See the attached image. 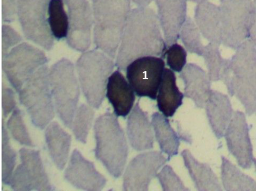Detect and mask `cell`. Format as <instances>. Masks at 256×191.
<instances>
[{"instance_id": "9", "label": "cell", "mask_w": 256, "mask_h": 191, "mask_svg": "<svg viewBox=\"0 0 256 191\" xmlns=\"http://www.w3.org/2000/svg\"><path fill=\"white\" fill-rule=\"evenodd\" d=\"M50 0H17V15L26 38L50 50L54 44L47 19Z\"/></svg>"}, {"instance_id": "33", "label": "cell", "mask_w": 256, "mask_h": 191, "mask_svg": "<svg viewBox=\"0 0 256 191\" xmlns=\"http://www.w3.org/2000/svg\"><path fill=\"white\" fill-rule=\"evenodd\" d=\"M6 126L12 136L17 142L26 146H34L24 123L22 112L18 108H16L12 112Z\"/></svg>"}, {"instance_id": "16", "label": "cell", "mask_w": 256, "mask_h": 191, "mask_svg": "<svg viewBox=\"0 0 256 191\" xmlns=\"http://www.w3.org/2000/svg\"><path fill=\"white\" fill-rule=\"evenodd\" d=\"M64 178L74 187L84 190L100 191L107 183L106 179L97 171L94 164L77 150L70 156Z\"/></svg>"}, {"instance_id": "35", "label": "cell", "mask_w": 256, "mask_h": 191, "mask_svg": "<svg viewBox=\"0 0 256 191\" xmlns=\"http://www.w3.org/2000/svg\"><path fill=\"white\" fill-rule=\"evenodd\" d=\"M164 191H189L180 178L170 166H164L156 177Z\"/></svg>"}, {"instance_id": "1", "label": "cell", "mask_w": 256, "mask_h": 191, "mask_svg": "<svg viewBox=\"0 0 256 191\" xmlns=\"http://www.w3.org/2000/svg\"><path fill=\"white\" fill-rule=\"evenodd\" d=\"M166 50L157 14L152 8L131 10L124 29L116 55V66L125 72L137 58L156 56L165 58Z\"/></svg>"}, {"instance_id": "28", "label": "cell", "mask_w": 256, "mask_h": 191, "mask_svg": "<svg viewBox=\"0 0 256 191\" xmlns=\"http://www.w3.org/2000/svg\"><path fill=\"white\" fill-rule=\"evenodd\" d=\"M48 22L52 36L60 40L68 36V16L63 0H50L48 10Z\"/></svg>"}, {"instance_id": "37", "label": "cell", "mask_w": 256, "mask_h": 191, "mask_svg": "<svg viewBox=\"0 0 256 191\" xmlns=\"http://www.w3.org/2000/svg\"><path fill=\"white\" fill-rule=\"evenodd\" d=\"M2 106L4 117H6L16 108L14 91L4 83L2 84Z\"/></svg>"}, {"instance_id": "41", "label": "cell", "mask_w": 256, "mask_h": 191, "mask_svg": "<svg viewBox=\"0 0 256 191\" xmlns=\"http://www.w3.org/2000/svg\"><path fill=\"white\" fill-rule=\"evenodd\" d=\"M188 1L198 4L203 2H209V0H188Z\"/></svg>"}, {"instance_id": "6", "label": "cell", "mask_w": 256, "mask_h": 191, "mask_svg": "<svg viewBox=\"0 0 256 191\" xmlns=\"http://www.w3.org/2000/svg\"><path fill=\"white\" fill-rule=\"evenodd\" d=\"M20 103L27 110L32 124L46 128L55 116L47 64L40 67L26 81L18 92Z\"/></svg>"}, {"instance_id": "43", "label": "cell", "mask_w": 256, "mask_h": 191, "mask_svg": "<svg viewBox=\"0 0 256 191\" xmlns=\"http://www.w3.org/2000/svg\"></svg>"}, {"instance_id": "10", "label": "cell", "mask_w": 256, "mask_h": 191, "mask_svg": "<svg viewBox=\"0 0 256 191\" xmlns=\"http://www.w3.org/2000/svg\"><path fill=\"white\" fill-rule=\"evenodd\" d=\"M2 60V71L17 92L35 72L48 62L42 50L26 42L14 48Z\"/></svg>"}, {"instance_id": "32", "label": "cell", "mask_w": 256, "mask_h": 191, "mask_svg": "<svg viewBox=\"0 0 256 191\" xmlns=\"http://www.w3.org/2000/svg\"><path fill=\"white\" fill-rule=\"evenodd\" d=\"M220 46L208 43L205 46L202 58L207 68V72L212 82L220 80L224 59L222 56Z\"/></svg>"}, {"instance_id": "34", "label": "cell", "mask_w": 256, "mask_h": 191, "mask_svg": "<svg viewBox=\"0 0 256 191\" xmlns=\"http://www.w3.org/2000/svg\"><path fill=\"white\" fill-rule=\"evenodd\" d=\"M164 58L170 69L174 72L180 73L187 64L188 51L176 42L166 48Z\"/></svg>"}, {"instance_id": "27", "label": "cell", "mask_w": 256, "mask_h": 191, "mask_svg": "<svg viewBox=\"0 0 256 191\" xmlns=\"http://www.w3.org/2000/svg\"><path fill=\"white\" fill-rule=\"evenodd\" d=\"M222 180L227 191H256V182L245 174L224 156L222 158Z\"/></svg>"}, {"instance_id": "24", "label": "cell", "mask_w": 256, "mask_h": 191, "mask_svg": "<svg viewBox=\"0 0 256 191\" xmlns=\"http://www.w3.org/2000/svg\"><path fill=\"white\" fill-rule=\"evenodd\" d=\"M174 72L165 68L162 81L158 88L156 106L158 110L167 118H172L182 105L184 98L178 85Z\"/></svg>"}, {"instance_id": "31", "label": "cell", "mask_w": 256, "mask_h": 191, "mask_svg": "<svg viewBox=\"0 0 256 191\" xmlns=\"http://www.w3.org/2000/svg\"><path fill=\"white\" fill-rule=\"evenodd\" d=\"M94 116L91 106L83 104L78 108L72 128L76 140L85 144L90 132Z\"/></svg>"}, {"instance_id": "17", "label": "cell", "mask_w": 256, "mask_h": 191, "mask_svg": "<svg viewBox=\"0 0 256 191\" xmlns=\"http://www.w3.org/2000/svg\"><path fill=\"white\" fill-rule=\"evenodd\" d=\"M187 1L154 0L166 48L180 39V30L188 17Z\"/></svg>"}, {"instance_id": "19", "label": "cell", "mask_w": 256, "mask_h": 191, "mask_svg": "<svg viewBox=\"0 0 256 191\" xmlns=\"http://www.w3.org/2000/svg\"><path fill=\"white\" fill-rule=\"evenodd\" d=\"M184 84V98L191 100L196 108L203 109L211 90V80L208 72L195 64H188L180 72Z\"/></svg>"}, {"instance_id": "38", "label": "cell", "mask_w": 256, "mask_h": 191, "mask_svg": "<svg viewBox=\"0 0 256 191\" xmlns=\"http://www.w3.org/2000/svg\"><path fill=\"white\" fill-rule=\"evenodd\" d=\"M17 14V0H2V18L4 22H14Z\"/></svg>"}, {"instance_id": "21", "label": "cell", "mask_w": 256, "mask_h": 191, "mask_svg": "<svg viewBox=\"0 0 256 191\" xmlns=\"http://www.w3.org/2000/svg\"><path fill=\"white\" fill-rule=\"evenodd\" d=\"M205 108L210 128L220 140L224 136L234 114L230 100L226 94L211 90Z\"/></svg>"}, {"instance_id": "20", "label": "cell", "mask_w": 256, "mask_h": 191, "mask_svg": "<svg viewBox=\"0 0 256 191\" xmlns=\"http://www.w3.org/2000/svg\"><path fill=\"white\" fill-rule=\"evenodd\" d=\"M136 93L120 71L113 72L109 78L106 96L118 117L126 118L134 108Z\"/></svg>"}, {"instance_id": "25", "label": "cell", "mask_w": 256, "mask_h": 191, "mask_svg": "<svg viewBox=\"0 0 256 191\" xmlns=\"http://www.w3.org/2000/svg\"><path fill=\"white\" fill-rule=\"evenodd\" d=\"M185 168L199 191H222L218 178L208 164L198 161L188 150L181 152Z\"/></svg>"}, {"instance_id": "36", "label": "cell", "mask_w": 256, "mask_h": 191, "mask_svg": "<svg viewBox=\"0 0 256 191\" xmlns=\"http://www.w3.org/2000/svg\"><path fill=\"white\" fill-rule=\"evenodd\" d=\"M22 41L20 34L8 25L2 28V59Z\"/></svg>"}, {"instance_id": "8", "label": "cell", "mask_w": 256, "mask_h": 191, "mask_svg": "<svg viewBox=\"0 0 256 191\" xmlns=\"http://www.w3.org/2000/svg\"><path fill=\"white\" fill-rule=\"evenodd\" d=\"M222 44L236 50L249 38L253 0H220Z\"/></svg>"}, {"instance_id": "13", "label": "cell", "mask_w": 256, "mask_h": 191, "mask_svg": "<svg viewBox=\"0 0 256 191\" xmlns=\"http://www.w3.org/2000/svg\"><path fill=\"white\" fill-rule=\"evenodd\" d=\"M162 152L141 153L129 162L123 176L122 190L148 191L158 171L168 162Z\"/></svg>"}, {"instance_id": "14", "label": "cell", "mask_w": 256, "mask_h": 191, "mask_svg": "<svg viewBox=\"0 0 256 191\" xmlns=\"http://www.w3.org/2000/svg\"><path fill=\"white\" fill-rule=\"evenodd\" d=\"M68 8V46L79 52H86L92 42L94 26L92 8L88 0H64Z\"/></svg>"}, {"instance_id": "18", "label": "cell", "mask_w": 256, "mask_h": 191, "mask_svg": "<svg viewBox=\"0 0 256 191\" xmlns=\"http://www.w3.org/2000/svg\"><path fill=\"white\" fill-rule=\"evenodd\" d=\"M148 112L140 106V101L132 110L127 120V134L132 148L137 152L152 150L154 136Z\"/></svg>"}, {"instance_id": "4", "label": "cell", "mask_w": 256, "mask_h": 191, "mask_svg": "<svg viewBox=\"0 0 256 191\" xmlns=\"http://www.w3.org/2000/svg\"><path fill=\"white\" fill-rule=\"evenodd\" d=\"M230 86L228 92L244 106L246 115L256 112V48L246 40L230 58Z\"/></svg>"}, {"instance_id": "40", "label": "cell", "mask_w": 256, "mask_h": 191, "mask_svg": "<svg viewBox=\"0 0 256 191\" xmlns=\"http://www.w3.org/2000/svg\"><path fill=\"white\" fill-rule=\"evenodd\" d=\"M130 1L138 7H148L152 4L153 0H130Z\"/></svg>"}, {"instance_id": "7", "label": "cell", "mask_w": 256, "mask_h": 191, "mask_svg": "<svg viewBox=\"0 0 256 191\" xmlns=\"http://www.w3.org/2000/svg\"><path fill=\"white\" fill-rule=\"evenodd\" d=\"M50 80L57 114L67 128H72L80 94L72 62L66 58L59 60L50 68Z\"/></svg>"}, {"instance_id": "11", "label": "cell", "mask_w": 256, "mask_h": 191, "mask_svg": "<svg viewBox=\"0 0 256 191\" xmlns=\"http://www.w3.org/2000/svg\"><path fill=\"white\" fill-rule=\"evenodd\" d=\"M160 56L140 58L126 68V79L140 98L156 100L166 64Z\"/></svg>"}, {"instance_id": "15", "label": "cell", "mask_w": 256, "mask_h": 191, "mask_svg": "<svg viewBox=\"0 0 256 191\" xmlns=\"http://www.w3.org/2000/svg\"><path fill=\"white\" fill-rule=\"evenodd\" d=\"M224 136L228 149L238 164L244 169H250L254 158L249 126L244 112H234Z\"/></svg>"}, {"instance_id": "39", "label": "cell", "mask_w": 256, "mask_h": 191, "mask_svg": "<svg viewBox=\"0 0 256 191\" xmlns=\"http://www.w3.org/2000/svg\"><path fill=\"white\" fill-rule=\"evenodd\" d=\"M249 39L256 48V0H253V10L251 20Z\"/></svg>"}, {"instance_id": "23", "label": "cell", "mask_w": 256, "mask_h": 191, "mask_svg": "<svg viewBox=\"0 0 256 191\" xmlns=\"http://www.w3.org/2000/svg\"><path fill=\"white\" fill-rule=\"evenodd\" d=\"M194 20L202 36L208 43L218 46L222 44V22L218 6L210 2L197 4Z\"/></svg>"}, {"instance_id": "42", "label": "cell", "mask_w": 256, "mask_h": 191, "mask_svg": "<svg viewBox=\"0 0 256 191\" xmlns=\"http://www.w3.org/2000/svg\"><path fill=\"white\" fill-rule=\"evenodd\" d=\"M253 164H254V167L256 168V158H254V159Z\"/></svg>"}, {"instance_id": "22", "label": "cell", "mask_w": 256, "mask_h": 191, "mask_svg": "<svg viewBox=\"0 0 256 191\" xmlns=\"http://www.w3.org/2000/svg\"><path fill=\"white\" fill-rule=\"evenodd\" d=\"M152 122L156 140L162 153L168 155L169 162L179 153L180 141L192 144L190 136L180 132L176 133L167 117L158 112L152 116Z\"/></svg>"}, {"instance_id": "26", "label": "cell", "mask_w": 256, "mask_h": 191, "mask_svg": "<svg viewBox=\"0 0 256 191\" xmlns=\"http://www.w3.org/2000/svg\"><path fill=\"white\" fill-rule=\"evenodd\" d=\"M46 140L52 160L60 170H63L68 158L72 136L58 123L52 122L46 128Z\"/></svg>"}, {"instance_id": "3", "label": "cell", "mask_w": 256, "mask_h": 191, "mask_svg": "<svg viewBox=\"0 0 256 191\" xmlns=\"http://www.w3.org/2000/svg\"><path fill=\"white\" fill-rule=\"evenodd\" d=\"M130 4V0H92L94 44L113 59L116 57Z\"/></svg>"}, {"instance_id": "30", "label": "cell", "mask_w": 256, "mask_h": 191, "mask_svg": "<svg viewBox=\"0 0 256 191\" xmlns=\"http://www.w3.org/2000/svg\"><path fill=\"white\" fill-rule=\"evenodd\" d=\"M2 183L10 185L16 162V153L10 145V138L2 122Z\"/></svg>"}, {"instance_id": "29", "label": "cell", "mask_w": 256, "mask_h": 191, "mask_svg": "<svg viewBox=\"0 0 256 191\" xmlns=\"http://www.w3.org/2000/svg\"><path fill=\"white\" fill-rule=\"evenodd\" d=\"M183 46L190 54L202 56L205 46L202 44V34L194 20L188 16L180 33Z\"/></svg>"}, {"instance_id": "5", "label": "cell", "mask_w": 256, "mask_h": 191, "mask_svg": "<svg viewBox=\"0 0 256 191\" xmlns=\"http://www.w3.org/2000/svg\"><path fill=\"white\" fill-rule=\"evenodd\" d=\"M116 66L114 59L100 50L84 52L76 62L79 82L89 105L99 108L104 100L108 80Z\"/></svg>"}, {"instance_id": "2", "label": "cell", "mask_w": 256, "mask_h": 191, "mask_svg": "<svg viewBox=\"0 0 256 191\" xmlns=\"http://www.w3.org/2000/svg\"><path fill=\"white\" fill-rule=\"evenodd\" d=\"M96 158L114 178L122 174L129 148L118 116L110 111L96 118L94 126Z\"/></svg>"}, {"instance_id": "12", "label": "cell", "mask_w": 256, "mask_h": 191, "mask_svg": "<svg viewBox=\"0 0 256 191\" xmlns=\"http://www.w3.org/2000/svg\"><path fill=\"white\" fill-rule=\"evenodd\" d=\"M21 163L13 172L10 185L14 190H52L47 173L39 152L22 148Z\"/></svg>"}]
</instances>
